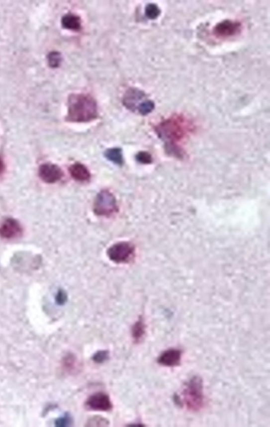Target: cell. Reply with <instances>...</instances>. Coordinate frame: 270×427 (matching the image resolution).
Wrapping results in <instances>:
<instances>
[{"instance_id": "d4e9b609", "label": "cell", "mask_w": 270, "mask_h": 427, "mask_svg": "<svg viewBox=\"0 0 270 427\" xmlns=\"http://www.w3.org/2000/svg\"><path fill=\"white\" fill-rule=\"evenodd\" d=\"M136 426V427H137H137H138V426H139V427H144V426L143 424H132V425H129V426H132V427H134V426Z\"/></svg>"}, {"instance_id": "7402d4cb", "label": "cell", "mask_w": 270, "mask_h": 427, "mask_svg": "<svg viewBox=\"0 0 270 427\" xmlns=\"http://www.w3.org/2000/svg\"><path fill=\"white\" fill-rule=\"evenodd\" d=\"M136 159L139 163L147 164L151 162L152 158L149 154L146 152H140L136 155Z\"/></svg>"}, {"instance_id": "5bb4252c", "label": "cell", "mask_w": 270, "mask_h": 427, "mask_svg": "<svg viewBox=\"0 0 270 427\" xmlns=\"http://www.w3.org/2000/svg\"><path fill=\"white\" fill-rule=\"evenodd\" d=\"M146 334V325L142 318L139 319L132 329V336L136 343L142 342Z\"/></svg>"}, {"instance_id": "7c38bea8", "label": "cell", "mask_w": 270, "mask_h": 427, "mask_svg": "<svg viewBox=\"0 0 270 427\" xmlns=\"http://www.w3.org/2000/svg\"><path fill=\"white\" fill-rule=\"evenodd\" d=\"M72 176L76 180L85 181L90 178V173L85 166L81 163H75L69 168Z\"/></svg>"}, {"instance_id": "ac0fdd59", "label": "cell", "mask_w": 270, "mask_h": 427, "mask_svg": "<svg viewBox=\"0 0 270 427\" xmlns=\"http://www.w3.org/2000/svg\"><path fill=\"white\" fill-rule=\"evenodd\" d=\"M109 358V352L107 350H99L94 353L92 356V361L101 364L107 361Z\"/></svg>"}, {"instance_id": "ffe728a7", "label": "cell", "mask_w": 270, "mask_h": 427, "mask_svg": "<svg viewBox=\"0 0 270 427\" xmlns=\"http://www.w3.org/2000/svg\"><path fill=\"white\" fill-rule=\"evenodd\" d=\"M48 61L50 66L52 68L58 67L62 62V56L57 52H51L49 55Z\"/></svg>"}, {"instance_id": "ba28073f", "label": "cell", "mask_w": 270, "mask_h": 427, "mask_svg": "<svg viewBox=\"0 0 270 427\" xmlns=\"http://www.w3.org/2000/svg\"><path fill=\"white\" fill-rule=\"evenodd\" d=\"M20 223L13 219H7L0 226V237L5 239L18 238L22 234Z\"/></svg>"}, {"instance_id": "d6986e66", "label": "cell", "mask_w": 270, "mask_h": 427, "mask_svg": "<svg viewBox=\"0 0 270 427\" xmlns=\"http://www.w3.org/2000/svg\"><path fill=\"white\" fill-rule=\"evenodd\" d=\"M154 108V103L152 101L145 100L139 106L137 110L141 115H146L149 114L153 110Z\"/></svg>"}, {"instance_id": "2e32d148", "label": "cell", "mask_w": 270, "mask_h": 427, "mask_svg": "<svg viewBox=\"0 0 270 427\" xmlns=\"http://www.w3.org/2000/svg\"><path fill=\"white\" fill-rule=\"evenodd\" d=\"M109 425L108 420L101 416H94L87 421V427H106Z\"/></svg>"}, {"instance_id": "5b68a950", "label": "cell", "mask_w": 270, "mask_h": 427, "mask_svg": "<svg viewBox=\"0 0 270 427\" xmlns=\"http://www.w3.org/2000/svg\"><path fill=\"white\" fill-rule=\"evenodd\" d=\"M242 29L243 25L240 21L224 20L214 26L212 34L217 39H225L238 36Z\"/></svg>"}, {"instance_id": "603a6c76", "label": "cell", "mask_w": 270, "mask_h": 427, "mask_svg": "<svg viewBox=\"0 0 270 427\" xmlns=\"http://www.w3.org/2000/svg\"><path fill=\"white\" fill-rule=\"evenodd\" d=\"M65 300H66L65 296L63 293V292H61V293H59V294L57 296L58 302L59 303H60V304H62L65 302Z\"/></svg>"}, {"instance_id": "30bf717a", "label": "cell", "mask_w": 270, "mask_h": 427, "mask_svg": "<svg viewBox=\"0 0 270 427\" xmlns=\"http://www.w3.org/2000/svg\"><path fill=\"white\" fill-rule=\"evenodd\" d=\"M145 97V94L136 88H130L125 93L123 103L129 110L135 111L142 103H139Z\"/></svg>"}, {"instance_id": "9a60e30c", "label": "cell", "mask_w": 270, "mask_h": 427, "mask_svg": "<svg viewBox=\"0 0 270 427\" xmlns=\"http://www.w3.org/2000/svg\"><path fill=\"white\" fill-rule=\"evenodd\" d=\"M104 155L108 160L117 165H121L123 164V155L119 148H112L108 150Z\"/></svg>"}, {"instance_id": "277c9868", "label": "cell", "mask_w": 270, "mask_h": 427, "mask_svg": "<svg viewBox=\"0 0 270 427\" xmlns=\"http://www.w3.org/2000/svg\"><path fill=\"white\" fill-rule=\"evenodd\" d=\"M93 210L95 214L101 216L116 213L118 209L115 197L107 190L101 191L95 199Z\"/></svg>"}, {"instance_id": "8992f818", "label": "cell", "mask_w": 270, "mask_h": 427, "mask_svg": "<svg viewBox=\"0 0 270 427\" xmlns=\"http://www.w3.org/2000/svg\"><path fill=\"white\" fill-rule=\"evenodd\" d=\"M85 406L87 410L102 412H110L113 408L110 397L102 392L90 396L87 399Z\"/></svg>"}, {"instance_id": "cb8c5ba5", "label": "cell", "mask_w": 270, "mask_h": 427, "mask_svg": "<svg viewBox=\"0 0 270 427\" xmlns=\"http://www.w3.org/2000/svg\"><path fill=\"white\" fill-rule=\"evenodd\" d=\"M5 169V165L3 161L0 159V175L4 172Z\"/></svg>"}, {"instance_id": "9c48e42d", "label": "cell", "mask_w": 270, "mask_h": 427, "mask_svg": "<svg viewBox=\"0 0 270 427\" xmlns=\"http://www.w3.org/2000/svg\"><path fill=\"white\" fill-rule=\"evenodd\" d=\"M182 351L176 348H170L163 351L158 357V363L164 367H176L181 363Z\"/></svg>"}, {"instance_id": "8fae6325", "label": "cell", "mask_w": 270, "mask_h": 427, "mask_svg": "<svg viewBox=\"0 0 270 427\" xmlns=\"http://www.w3.org/2000/svg\"><path fill=\"white\" fill-rule=\"evenodd\" d=\"M62 365L64 370L68 374H76L81 370L80 362L72 353H68L64 357Z\"/></svg>"}, {"instance_id": "44dd1931", "label": "cell", "mask_w": 270, "mask_h": 427, "mask_svg": "<svg viewBox=\"0 0 270 427\" xmlns=\"http://www.w3.org/2000/svg\"><path fill=\"white\" fill-rule=\"evenodd\" d=\"M73 424V418L69 414H66L64 417L60 418L57 423V425L60 427H69Z\"/></svg>"}, {"instance_id": "6da1fadb", "label": "cell", "mask_w": 270, "mask_h": 427, "mask_svg": "<svg viewBox=\"0 0 270 427\" xmlns=\"http://www.w3.org/2000/svg\"><path fill=\"white\" fill-rule=\"evenodd\" d=\"M98 116L96 101L90 94H72L68 100L67 120L75 123H85Z\"/></svg>"}, {"instance_id": "7a4b0ae2", "label": "cell", "mask_w": 270, "mask_h": 427, "mask_svg": "<svg viewBox=\"0 0 270 427\" xmlns=\"http://www.w3.org/2000/svg\"><path fill=\"white\" fill-rule=\"evenodd\" d=\"M176 403L191 412L201 411L205 405V395L203 380L194 376L188 380L182 387L180 394L174 396Z\"/></svg>"}, {"instance_id": "e0dca14e", "label": "cell", "mask_w": 270, "mask_h": 427, "mask_svg": "<svg viewBox=\"0 0 270 427\" xmlns=\"http://www.w3.org/2000/svg\"><path fill=\"white\" fill-rule=\"evenodd\" d=\"M160 13L159 7L155 4H148L145 8L146 15L150 19H156L160 15Z\"/></svg>"}, {"instance_id": "52a82bcc", "label": "cell", "mask_w": 270, "mask_h": 427, "mask_svg": "<svg viewBox=\"0 0 270 427\" xmlns=\"http://www.w3.org/2000/svg\"><path fill=\"white\" fill-rule=\"evenodd\" d=\"M41 179L48 184H53L63 176V172L57 165L47 163L43 164L39 169Z\"/></svg>"}, {"instance_id": "4fadbf2b", "label": "cell", "mask_w": 270, "mask_h": 427, "mask_svg": "<svg viewBox=\"0 0 270 427\" xmlns=\"http://www.w3.org/2000/svg\"><path fill=\"white\" fill-rule=\"evenodd\" d=\"M63 27L68 30L79 31L82 29L81 17L72 13L65 15L62 19Z\"/></svg>"}, {"instance_id": "3957f363", "label": "cell", "mask_w": 270, "mask_h": 427, "mask_svg": "<svg viewBox=\"0 0 270 427\" xmlns=\"http://www.w3.org/2000/svg\"><path fill=\"white\" fill-rule=\"evenodd\" d=\"M107 255L110 259L116 263H128L134 259L135 248L129 242H118L108 249Z\"/></svg>"}]
</instances>
